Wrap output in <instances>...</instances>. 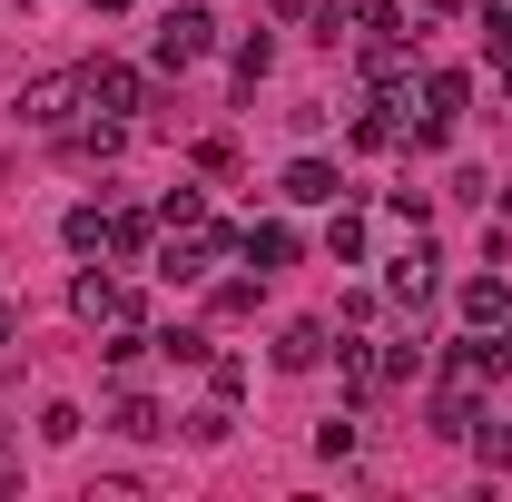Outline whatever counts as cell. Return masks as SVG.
I'll return each instance as SVG.
<instances>
[{
  "instance_id": "cell-17",
  "label": "cell",
  "mask_w": 512,
  "mask_h": 502,
  "mask_svg": "<svg viewBox=\"0 0 512 502\" xmlns=\"http://www.w3.org/2000/svg\"><path fill=\"white\" fill-rule=\"evenodd\" d=\"M10 325H20V315H10V306H0V345H10Z\"/></svg>"
},
{
  "instance_id": "cell-5",
  "label": "cell",
  "mask_w": 512,
  "mask_h": 502,
  "mask_svg": "<svg viewBox=\"0 0 512 502\" xmlns=\"http://www.w3.org/2000/svg\"><path fill=\"white\" fill-rule=\"evenodd\" d=\"M69 306H79V325H128V286L119 276H79Z\"/></svg>"
},
{
  "instance_id": "cell-12",
  "label": "cell",
  "mask_w": 512,
  "mask_h": 502,
  "mask_svg": "<svg viewBox=\"0 0 512 502\" xmlns=\"http://www.w3.org/2000/svg\"><path fill=\"white\" fill-rule=\"evenodd\" d=\"M69 247H79V256L109 247V217H99V207H69Z\"/></svg>"
},
{
  "instance_id": "cell-3",
  "label": "cell",
  "mask_w": 512,
  "mask_h": 502,
  "mask_svg": "<svg viewBox=\"0 0 512 502\" xmlns=\"http://www.w3.org/2000/svg\"><path fill=\"white\" fill-rule=\"evenodd\" d=\"M79 89H89V109H109V119H128V109L148 99V79H138L128 60H89V69H79Z\"/></svg>"
},
{
  "instance_id": "cell-1",
  "label": "cell",
  "mask_w": 512,
  "mask_h": 502,
  "mask_svg": "<svg viewBox=\"0 0 512 502\" xmlns=\"http://www.w3.org/2000/svg\"><path fill=\"white\" fill-rule=\"evenodd\" d=\"M79 99H89V89H79V69H50V79H30V89H20V109H10V119H20V128H69Z\"/></svg>"
},
{
  "instance_id": "cell-11",
  "label": "cell",
  "mask_w": 512,
  "mask_h": 502,
  "mask_svg": "<svg viewBox=\"0 0 512 502\" xmlns=\"http://www.w3.org/2000/svg\"><path fill=\"white\" fill-rule=\"evenodd\" d=\"M247 256H256V276H266V266H296V227H276V217H266V227L247 237Z\"/></svg>"
},
{
  "instance_id": "cell-4",
  "label": "cell",
  "mask_w": 512,
  "mask_h": 502,
  "mask_svg": "<svg viewBox=\"0 0 512 502\" xmlns=\"http://www.w3.org/2000/svg\"><path fill=\"white\" fill-rule=\"evenodd\" d=\"M227 247H237V237H227L217 217H188V227H178V247H168V276H207Z\"/></svg>"
},
{
  "instance_id": "cell-6",
  "label": "cell",
  "mask_w": 512,
  "mask_h": 502,
  "mask_svg": "<svg viewBox=\"0 0 512 502\" xmlns=\"http://www.w3.org/2000/svg\"><path fill=\"white\" fill-rule=\"evenodd\" d=\"M325 355H335V345H325V325H286V335H276V365H286V375H316Z\"/></svg>"
},
{
  "instance_id": "cell-14",
  "label": "cell",
  "mask_w": 512,
  "mask_h": 502,
  "mask_svg": "<svg viewBox=\"0 0 512 502\" xmlns=\"http://www.w3.org/2000/svg\"><path fill=\"white\" fill-rule=\"evenodd\" d=\"M79 424H89L79 404H50V414H40V443H79Z\"/></svg>"
},
{
  "instance_id": "cell-2",
  "label": "cell",
  "mask_w": 512,
  "mask_h": 502,
  "mask_svg": "<svg viewBox=\"0 0 512 502\" xmlns=\"http://www.w3.org/2000/svg\"><path fill=\"white\" fill-rule=\"evenodd\" d=\"M207 50H217V20L207 10H168L158 20V69H197Z\"/></svg>"
},
{
  "instance_id": "cell-8",
  "label": "cell",
  "mask_w": 512,
  "mask_h": 502,
  "mask_svg": "<svg viewBox=\"0 0 512 502\" xmlns=\"http://www.w3.org/2000/svg\"><path fill=\"white\" fill-rule=\"evenodd\" d=\"M286 197H296V207H335V168H325V158H296V168H286Z\"/></svg>"
},
{
  "instance_id": "cell-9",
  "label": "cell",
  "mask_w": 512,
  "mask_h": 502,
  "mask_svg": "<svg viewBox=\"0 0 512 502\" xmlns=\"http://www.w3.org/2000/svg\"><path fill=\"white\" fill-rule=\"evenodd\" d=\"M463 315H473V325H503V315H512V286H503V276H473V286H463Z\"/></svg>"
},
{
  "instance_id": "cell-16",
  "label": "cell",
  "mask_w": 512,
  "mask_h": 502,
  "mask_svg": "<svg viewBox=\"0 0 512 502\" xmlns=\"http://www.w3.org/2000/svg\"><path fill=\"white\" fill-rule=\"evenodd\" d=\"M463 443H473V453H483L493 473H503V463H512V434H493V424H473V434H463Z\"/></svg>"
},
{
  "instance_id": "cell-15",
  "label": "cell",
  "mask_w": 512,
  "mask_h": 502,
  "mask_svg": "<svg viewBox=\"0 0 512 502\" xmlns=\"http://www.w3.org/2000/svg\"><path fill=\"white\" fill-rule=\"evenodd\" d=\"M158 345H168V355H178V365H207V335H197V325H168V335H158Z\"/></svg>"
},
{
  "instance_id": "cell-7",
  "label": "cell",
  "mask_w": 512,
  "mask_h": 502,
  "mask_svg": "<svg viewBox=\"0 0 512 502\" xmlns=\"http://www.w3.org/2000/svg\"><path fill=\"white\" fill-rule=\"evenodd\" d=\"M394 296H404V306H424V296H434V247H424V237L394 256Z\"/></svg>"
},
{
  "instance_id": "cell-13",
  "label": "cell",
  "mask_w": 512,
  "mask_h": 502,
  "mask_svg": "<svg viewBox=\"0 0 512 502\" xmlns=\"http://www.w3.org/2000/svg\"><path fill=\"white\" fill-rule=\"evenodd\" d=\"M266 60H276V40H266V30H256V40H237V79H247V89L266 79Z\"/></svg>"
},
{
  "instance_id": "cell-10",
  "label": "cell",
  "mask_w": 512,
  "mask_h": 502,
  "mask_svg": "<svg viewBox=\"0 0 512 502\" xmlns=\"http://www.w3.org/2000/svg\"><path fill=\"white\" fill-rule=\"evenodd\" d=\"M109 424H119V434H168V414H158V404H148V394H119V404H109Z\"/></svg>"
}]
</instances>
